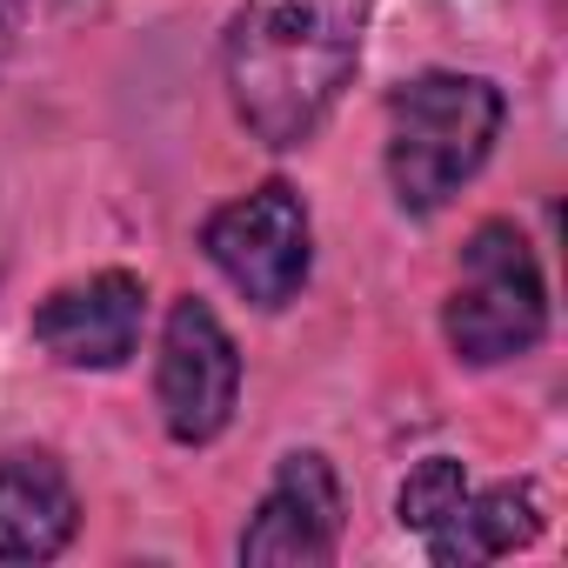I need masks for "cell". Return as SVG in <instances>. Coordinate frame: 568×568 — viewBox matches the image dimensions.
Here are the masks:
<instances>
[{"instance_id": "cell-3", "label": "cell", "mask_w": 568, "mask_h": 568, "mask_svg": "<svg viewBox=\"0 0 568 568\" xmlns=\"http://www.w3.org/2000/svg\"><path fill=\"white\" fill-rule=\"evenodd\" d=\"M442 335L462 368H501L541 348L548 335V281L515 221H481L462 241L455 288L442 302Z\"/></svg>"}, {"instance_id": "cell-7", "label": "cell", "mask_w": 568, "mask_h": 568, "mask_svg": "<svg viewBox=\"0 0 568 568\" xmlns=\"http://www.w3.org/2000/svg\"><path fill=\"white\" fill-rule=\"evenodd\" d=\"M141 328H148V281L128 274V267H101L88 281H68V288H54L28 322L34 348L54 368H74V375L128 368L134 348H141Z\"/></svg>"}, {"instance_id": "cell-8", "label": "cell", "mask_w": 568, "mask_h": 568, "mask_svg": "<svg viewBox=\"0 0 568 568\" xmlns=\"http://www.w3.org/2000/svg\"><path fill=\"white\" fill-rule=\"evenodd\" d=\"M74 535H81L74 475L48 448L0 455V561L8 568H41V561L68 555Z\"/></svg>"}, {"instance_id": "cell-10", "label": "cell", "mask_w": 568, "mask_h": 568, "mask_svg": "<svg viewBox=\"0 0 568 568\" xmlns=\"http://www.w3.org/2000/svg\"><path fill=\"white\" fill-rule=\"evenodd\" d=\"M468 488H475V481H468V468H462L455 455H422V462L408 468V481L395 488V521L428 541V535L462 508Z\"/></svg>"}, {"instance_id": "cell-6", "label": "cell", "mask_w": 568, "mask_h": 568, "mask_svg": "<svg viewBox=\"0 0 568 568\" xmlns=\"http://www.w3.org/2000/svg\"><path fill=\"white\" fill-rule=\"evenodd\" d=\"M348 495L322 448H288L274 462V481L261 488L234 555L247 568H328L342 555Z\"/></svg>"}, {"instance_id": "cell-5", "label": "cell", "mask_w": 568, "mask_h": 568, "mask_svg": "<svg viewBox=\"0 0 568 568\" xmlns=\"http://www.w3.org/2000/svg\"><path fill=\"white\" fill-rule=\"evenodd\" d=\"M154 408H161L168 442H181V448L221 442L234 408H241V348H234L227 322L201 295H181L168 308V322H161Z\"/></svg>"}, {"instance_id": "cell-9", "label": "cell", "mask_w": 568, "mask_h": 568, "mask_svg": "<svg viewBox=\"0 0 568 568\" xmlns=\"http://www.w3.org/2000/svg\"><path fill=\"white\" fill-rule=\"evenodd\" d=\"M541 535V495L535 481H495V488H468L462 508L422 541L435 568H481L501 561L515 548H528Z\"/></svg>"}, {"instance_id": "cell-1", "label": "cell", "mask_w": 568, "mask_h": 568, "mask_svg": "<svg viewBox=\"0 0 568 568\" xmlns=\"http://www.w3.org/2000/svg\"><path fill=\"white\" fill-rule=\"evenodd\" d=\"M375 0H241L221 34V88L254 148H308L368 48Z\"/></svg>"}, {"instance_id": "cell-4", "label": "cell", "mask_w": 568, "mask_h": 568, "mask_svg": "<svg viewBox=\"0 0 568 568\" xmlns=\"http://www.w3.org/2000/svg\"><path fill=\"white\" fill-rule=\"evenodd\" d=\"M201 254L247 308L281 315L315 274V221H308L302 187L261 181V187L221 201L201 221Z\"/></svg>"}, {"instance_id": "cell-11", "label": "cell", "mask_w": 568, "mask_h": 568, "mask_svg": "<svg viewBox=\"0 0 568 568\" xmlns=\"http://www.w3.org/2000/svg\"><path fill=\"white\" fill-rule=\"evenodd\" d=\"M21 28H28V0H0V74H8V61L21 48Z\"/></svg>"}, {"instance_id": "cell-2", "label": "cell", "mask_w": 568, "mask_h": 568, "mask_svg": "<svg viewBox=\"0 0 568 568\" xmlns=\"http://www.w3.org/2000/svg\"><path fill=\"white\" fill-rule=\"evenodd\" d=\"M508 121V94L488 74L462 68H428L388 94V194L408 221H435L495 154Z\"/></svg>"}]
</instances>
